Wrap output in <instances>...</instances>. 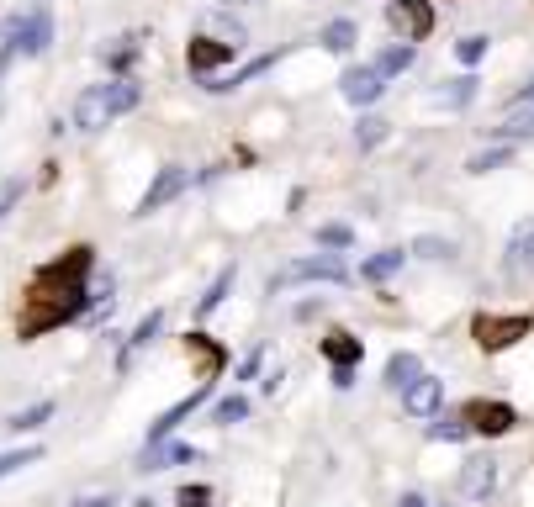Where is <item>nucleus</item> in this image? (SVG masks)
Instances as JSON below:
<instances>
[{"label": "nucleus", "instance_id": "nucleus-1", "mask_svg": "<svg viewBox=\"0 0 534 507\" xmlns=\"http://www.w3.org/2000/svg\"><path fill=\"white\" fill-rule=\"evenodd\" d=\"M90 307H96V296H90L85 286H75V291L32 286L22 317H16V338H38V333H48V328H64V323H75V317L90 312Z\"/></svg>", "mask_w": 534, "mask_h": 507}, {"label": "nucleus", "instance_id": "nucleus-2", "mask_svg": "<svg viewBox=\"0 0 534 507\" xmlns=\"http://www.w3.org/2000/svg\"><path fill=\"white\" fill-rule=\"evenodd\" d=\"M529 328H534V317H524V312H476L471 317V338H476V349L482 354H503V349H513L519 338H529Z\"/></svg>", "mask_w": 534, "mask_h": 507}, {"label": "nucleus", "instance_id": "nucleus-3", "mask_svg": "<svg viewBox=\"0 0 534 507\" xmlns=\"http://www.w3.org/2000/svg\"><path fill=\"white\" fill-rule=\"evenodd\" d=\"M460 423L471 428V434H482V439H503L519 428V412H513L508 402H497V397H471L466 407H460Z\"/></svg>", "mask_w": 534, "mask_h": 507}, {"label": "nucleus", "instance_id": "nucleus-4", "mask_svg": "<svg viewBox=\"0 0 534 507\" xmlns=\"http://www.w3.org/2000/svg\"><path fill=\"white\" fill-rule=\"evenodd\" d=\"M0 43L16 48V53H27V59H38V53H48V43H53V16H48V11L11 16L6 32H0Z\"/></svg>", "mask_w": 534, "mask_h": 507}, {"label": "nucleus", "instance_id": "nucleus-5", "mask_svg": "<svg viewBox=\"0 0 534 507\" xmlns=\"http://www.w3.org/2000/svg\"><path fill=\"white\" fill-rule=\"evenodd\" d=\"M90 265H96V249H90V243H75V249H69V254L48 259V265L38 270V286H59V291H75V286H85Z\"/></svg>", "mask_w": 534, "mask_h": 507}, {"label": "nucleus", "instance_id": "nucleus-6", "mask_svg": "<svg viewBox=\"0 0 534 507\" xmlns=\"http://www.w3.org/2000/svg\"><path fill=\"white\" fill-rule=\"evenodd\" d=\"M386 27H392L402 43H423L434 32V6L429 0H386Z\"/></svg>", "mask_w": 534, "mask_h": 507}, {"label": "nucleus", "instance_id": "nucleus-7", "mask_svg": "<svg viewBox=\"0 0 534 507\" xmlns=\"http://www.w3.org/2000/svg\"><path fill=\"white\" fill-rule=\"evenodd\" d=\"M297 280H334V286H344L349 270L339 265L334 254H318V259H297V265H286L281 275H270V291H286V286H297Z\"/></svg>", "mask_w": 534, "mask_h": 507}, {"label": "nucleus", "instance_id": "nucleus-8", "mask_svg": "<svg viewBox=\"0 0 534 507\" xmlns=\"http://www.w3.org/2000/svg\"><path fill=\"white\" fill-rule=\"evenodd\" d=\"M492 492H497V460L492 455H466V465H460V497L487 502Z\"/></svg>", "mask_w": 534, "mask_h": 507}, {"label": "nucleus", "instance_id": "nucleus-9", "mask_svg": "<svg viewBox=\"0 0 534 507\" xmlns=\"http://www.w3.org/2000/svg\"><path fill=\"white\" fill-rule=\"evenodd\" d=\"M186 180H191V175H186L180 164H164L159 175H154V185L138 196V212H133V217H149V212H159V206H170L180 191H186Z\"/></svg>", "mask_w": 534, "mask_h": 507}, {"label": "nucleus", "instance_id": "nucleus-10", "mask_svg": "<svg viewBox=\"0 0 534 507\" xmlns=\"http://www.w3.org/2000/svg\"><path fill=\"white\" fill-rule=\"evenodd\" d=\"M106 122H112V90H106V85H85L80 101H75V127H80V133H101Z\"/></svg>", "mask_w": 534, "mask_h": 507}, {"label": "nucleus", "instance_id": "nucleus-11", "mask_svg": "<svg viewBox=\"0 0 534 507\" xmlns=\"http://www.w3.org/2000/svg\"><path fill=\"white\" fill-rule=\"evenodd\" d=\"M439 402H445V381H439V375H418V381L402 391V412H408V418H434Z\"/></svg>", "mask_w": 534, "mask_h": 507}, {"label": "nucleus", "instance_id": "nucleus-12", "mask_svg": "<svg viewBox=\"0 0 534 507\" xmlns=\"http://www.w3.org/2000/svg\"><path fill=\"white\" fill-rule=\"evenodd\" d=\"M186 354H196V365H201V381H217V375H223V365H228V349L223 344H217V338L212 333H186Z\"/></svg>", "mask_w": 534, "mask_h": 507}, {"label": "nucleus", "instance_id": "nucleus-13", "mask_svg": "<svg viewBox=\"0 0 534 507\" xmlns=\"http://www.w3.org/2000/svg\"><path fill=\"white\" fill-rule=\"evenodd\" d=\"M207 391H212V386H207V381H201V386L191 391V397H180V402H175V407H170V412H164V418H159V423L149 428V444H143V449H154V444H164V439H170V434H175V428H180V423H186V418H191V412H196L201 402H207Z\"/></svg>", "mask_w": 534, "mask_h": 507}, {"label": "nucleus", "instance_id": "nucleus-14", "mask_svg": "<svg viewBox=\"0 0 534 507\" xmlns=\"http://www.w3.org/2000/svg\"><path fill=\"white\" fill-rule=\"evenodd\" d=\"M233 53H238V48L217 43V37H191V43H186V64H191L196 74H212V69L233 64Z\"/></svg>", "mask_w": 534, "mask_h": 507}, {"label": "nucleus", "instance_id": "nucleus-15", "mask_svg": "<svg viewBox=\"0 0 534 507\" xmlns=\"http://www.w3.org/2000/svg\"><path fill=\"white\" fill-rule=\"evenodd\" d=\"M381 90H386V80H381L371 64H360V69H349V74H344V101H355V106L381 101Z\"/></svg>", "mask_w": 534, "mask_h": 507}, {"label": "nucleus", "instance_id": "nucleus-16", "mask_svg": "<svg viewBox=\"0 0 534 507\" xmlns=\"http://www.w3.org/2000/svg\"><path fill=\"white\" fill-rule=\"evenodd\" d=\"M318 349H323V360L334 365V370H355V365H360V354H365V344H360L355 333H344V328H339V333H328Z\"/></svg>", "mask_w": 534, "mask_h": 507}, {"label": "nucleus", "instance_id": "nucleus-17", "mask_svg": "<svg viewBox=\"0 0 534 507\" xmlns=\"http://www.w3.org/2000/svg\"><path fill=\"white\" fill-rule=\"evenodd\" d=\"M201 460V449L196 444H154V449H143V471H170V465H196Z\"/></svg>", "mask_w": 534, "mask_h": 507}, {"label": "nucleus", "instance_id": "nucleus-18", "mask_svg": "<svg viewBox=\"0 0 534 507\" xmlns=\"http://www.w3.org/2000/svg\"><path fill=\"white\" fill-rule=\"evenodd\" d=\"M503 265H508L513 275L534 265V222H519V228H513V238H508V254H503Z\"/></svg>", "mask_w": 534, "mask_h": 507}, {"label": "nucleus", "instance_id": "nucleus-19", "mask_svg": "<svg viewBox=\"0 0 534 507\" xmlns=\"http://www.w3.org/2000/svg\"><path fill=\"white\" fill-rule=\"evenodd\" d=\"M418 375H423V360H418V354H408V349H397L392 360H386V386H392V391H408Z\"/></svg>", "mask_w": 534, "mask_h": 507}, {"label": "nucleus", "instance_id": "nucleus-20", "mask_svg": "<svg viewBox=\"0 0 534 507\" xmlns=\"http://www.w3.org/2000/svg\"><path fill=\"white\" fill-rule=\"evenodd\" d=\"M233 280H238V265H228V270H217V280H212V286H207V296H201V302H196V312H201V317H207V312H217V307H223V302H228V291H233Z\"/></svg>", "mask_w": 534, "mask_h": 507}, {"label": "nucleus", "instance_id": "nucleus-21", "mask_svg": "<svg viewBox=\"0 0 534 507\" xmlns=\"http://www.w3.org/2000/svg\"><path fill=\"white\" fill-rule=\"evenodd\" d=\"M53 418V402H32V407H22V412H11V434H38V428Z\"/></svg>", "mask_w": 534, "mask_h": 507}, {"label": "nucleus", "instance_id": "nucleus-22", "mask_svg": "<svg viewBox=\"0 0 534 507\" xmlns=\"http://www.w3.org/2000/svg\"><path fill=\"white\" fill-rule=\"evenodd\" d=\"M402 259H408L402 249H381V254H371V259L360 265V280H386V275H397Z\"/></svg>", "mask_w": 534, "mask_h": 507}, {"label": "nucleus", "instance_id": "nucleus-23", "mask_svg": "<svg viewBox=\"0 0 534 507\" xmlns=\"http://www.w3.org/2000/svg\"><path fill=\"white\" fill-rule=\"evenodd\" d=\"M355 22H349V16H339V22H328L323 27V37H318V43L328 48V53H349V48H355Z\"/></svg>", "mask_w": 534, "mask_h": 507}, {"label": "nucleus", "instance_id": "nucleus-24", "mask_svg": "<svg viewBox=\"0 0 534 507\" xmlns=\"http://www.w3.org/2000/svg\"><path fill=\"white\" fill-rule=\"evenodd\" d=\"M244 418H249V397H238V391L212 402V423L217 428H233V423H244Z\"/></svg>", "mask_w": 534, "mask_h": 507}, {"label": "nucleus", "instance_id": "nucleus-25", "mask_svg": "<svg viewBox=\"0 0 534 507\" xmlns=\"http://www.w3.org/2000/svg\"><path fill=\"white\" fill-rule=\"evenodd\" d=\"M471 434V428L466 423H460V418H445V412H434V418H429V439H445V444H460V439H466Z\"/></svg>", "mask_w": 534, "mask_h": 507}, {"label": "nucleus", "instance_id": "nucleus-26", "mask_svg": "<svg viewBox=\"0 0 534 507\" xmlns=\"http://www.w3.org/2000/svg\"><path fill=\"white\" fill-rule=\"evenodd\" d=\"M408 64H413V48H408V43H397V48H386V53H381V59L371 64V69H376V74H381V80H386V74H402V69H408Z\"/></svg>", "mask_w": 534, "mask_h": 507}, {"label": "nucleus", "instance_id": "nucleus-27", "mask_svg": "<svg viewBox=\"0 0 534 507\" xmlns=\"http://www.w3.org/2000/svg\"><path fill=\"white\" fill-rule=\"evenodd\" d=\"M106 90H112V117H122V111H133V106L143 101V90H138L133 80H112Z\"/></svg>", "mask_w": 534, "mask_h": 507}, {"label": "nucleus", "instance_id": "nucleus-28", "mask_svg": "<svg viewBox=\"0 0 534 507\" xmlns=\"http://www.w3.org/2000/svg\"><path fill=\"white\" fill-rule=\"evenodd\" d=\"M38 460H43V449H6V455H0V481L27 471V465H38Z\"/></svg>", "mask_w": 534, "mask_h": 507}, {"label": "nucleus", "instance_id": "nucleus-29", "mask_svg": "<svg viewBox=\"0 0 534 507\" xmlns=\"http://www.w3.org/2000/svg\"><path fill=\"white\" fill-rule=\"evenodd\" d=\"M497 138H534V106H524V111H513V117L503 122V127H492Z\"/></svg>", "mask_w": 534, "mask_h": 507}, {"label": "nucleus", "instance_id": "nucleus-30", "mask_svg": "<svg viewBox=\"0 0 534 507\" xmlns=\"http://www.w3.org/2000/svg\"><path fill=\"white\" fill-rule=\"evenodd\" d=\"M413 254H418V259H455V243L423 233V238H413Z\"/></svg>", "mask_w": 534, "mask_h": 507}, {"label": "nucleus", "instance_id": "nucleus-31", "mask_svg": "<svg viewBox=\"0 0 534 507\" xmlns=\"http://www.w3.org/2000/svg\"><path fill=\"white\" fill-rule=\"evenodd\" d=\"M159 328H164V312H149V317H143V323L133 328V338H127V354H133V349H149Z\"/></svg>", "mask_w": 534, "mask_h": 507}, {"label": "nucleus", "instance_id": "nucleus-32", "mask_svg": "<svg viewBox=\"0 0 534 507\" xmlns=\"http://www.w3.org/2000/svg\"><path fill=\"white\" fill-rule=\"evenodd\" d=\"M508 159H513V148H508V143H497V148H487V154H476L466 169H471V175H487V169H503Z\"/></svg>", "mask_w": 534, "mask_h": 507}, {"label": "nucleus", "instance_id": "nucleus-33", "mask_svg": "<svg viewBox=\"0 0 534 507\" xmlns=\"http://www.w3.org/2000/svg\"><path fill=\"white\" fill-rule=\"evenodd\" d=\"M455 59L466 64V69L482 64V59H487V37H482V32H476V37H460V43H455Z\"/></svg>", "mask_w": 534, "mask_h": 507}, {"label": "nucleus", "instance_id": "nucleus-34", "mask_svg": "<svg viewBox=\"0 0 534 507\" xmlns=\"http://www.w3.org/2000/svg\"><path fill=\"white\" fill-rule=\"evenodd\" d=\"M471 96H476V80L466 74V80H450V90H439L434 101H439V106H466Z\"/></svg>", "mask_w": 534, "mask_h": 507}, {"label": "nucleus", "instance_id": "nucleus-35", "mask_svg": "<svg viewBox=\"0 0 534 507\" xmlns=\"http://www.w3.org/2000/svg\"><path fill=\"white\" fill-rule=\"evenodd\" d=\"M212 502H217V497H212V486H201V481H196V486L186 481V486L175 492V507H212Z\"/></svg>", "mask_w": 534, "mask_h": 507}, {"label": "nucleus", "instance_id": "nucleus-36", "mask_svg": "<svg viewBox=\"0 0 534 507\" xmlns=\"http://www.w3.org/2000/svg\"><path fill=\"white\" fill-rule=\"evenodd\" d=\"M318 243H323V249H349V243H355V233H349L344 222H323V228H318Z\"/></svg>", "mask_w": 534, "mask_h": 507}, {"label": "nucleus", "instance_id": "nucleus-37", "mask_svg": "<svg viewBox=\"0 0 534 507\" xmlns=\"http://www.w3.org/2000/svg\"><path fill=\"white\" fill-rule=\"evenodd\" d=\"M355 138H360V148H376V143L386 138V122H381V117H360Z\"/></svg>", "mask_w": 534, "mask_h": 507}, {"label": "nucleus", "instance_id": "nucleus-38", "mask_svg": "<svg viewBox=\"0 0 534 507\" xmlns=\"http://www.w3.org/2000/svg\"><path fill=\"white\" fill-rule=\"evenodd\" d=\"M69 507H117V497H112V492H85V497H75Z\"/></svg>", "mask_w": 534, "mask_h": 507}, {"label": "nucleus", "instance_id": "nucleus-39", "mask_svg": "<svg viewBox=\"0 0 534 507\" xmlns=\"http://www.w3.org/2000/svg\"><path fill=\"white\" fill-rule=\"evenodd\" d=\"M16 196H22V180H11L6 191H0V217H11V206H16Z\"/></svg>", "mask_w": 534, "mask_h": 507}, {"label": "nucleus", "instance_id": "nucleus-40", "mask_svg": "<svg viewBox=\"0 0 534 507\" xmlns=\"http://www.w3.org/2000/svg\"><path fill=\"white\" fill-rule=\"evenodd\" d=\"M133 53H138V48H133V37H122V43H117V48H112V64H117V69H122V64H127V59H133Z\"/></svg>", "mask_w": 534, "mask_h": 507}, {"label": "nucleus", "instance_id": "nucleus-41", "mask_svg": "<svg viewBox=\"0 0 534 507\" xmlns=\"http://www.w3.org/2000/svg\"><path fill=\"white\" fill-rule=\"evenodd\" d=\"M397 507H429V497H423V492H402Z\"/></svg>", "mask_w": 534, "mask_h": 507}, {"label": "nucleus", "instance_id": "nucleus-42", "mask_svg": "<svg viewBox=\"0 0 534 507\" xmlns=\"http://www.w3.org/2000/svg\"><path fill=\"white\" fill-rule=\"evenodd\" d=\"M260 360H265V349H254V354H249V360H244V365H238V375H254V370H260Z\"/></svg>", "mask_w": 534, "mask_h": 507}, {"label": "nucleus", "instance_id": "nucleus-43", "mask_svg": "<svg viewBox=\"0 0 534 507\" xmlns=\"http://www.w3.org/2000/svg\"><path fill=\"white\" fill-rule=\"evenodd\" d=\"M519 106H534V80H529V85L519 90Z\"/></svg>", "mask_w": 534, "mask_h": 507}, {"label": "nucleus", "instance_id": "nucleus-44", "mask_svg": "<svg viewBox=\"0 0 534 507\" xmlns=\"http://www.w3.org/2000/svg\"><path fill=\"white\" fill-rule=\"evenodd\" d=\"M133 507H154V497H138V502H133Z\"/></svg>", "mask_w": 534, "mask_h": 507}, {"label": "nucleus", "instance_id": "nucleus-45", "mask_svg": "<svg viewBox=\"0 0 534 507\" xmlns=\"http://www.w3.org/2000/svg\"><path fill=\"white\" fill-rule=\"evenodd\" d=\"M223 6H244V0H223Z\"/></svg>", "mask_w": 534, "mask_h": 507}]
</instances>
